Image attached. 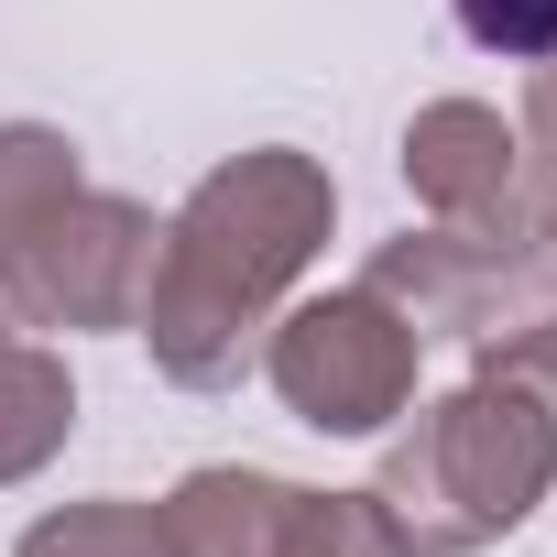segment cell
<instances>
[{
  "instance_id": "cell-1",
  "label": "cell",
  "mask_w": 557,
  "mask_h": 557,
  "mask_svg": "<svg viewBox=\"0 0 557 557\" xmlns=\"http://www.w3.org/2000/svg\"><path fill=\"white\" fill-rule=\"evenodd\" d=\"M459 23H470L492 55H546V45H557V0H459Z\"/></svg>"
}]
</instances>
